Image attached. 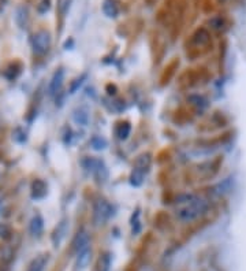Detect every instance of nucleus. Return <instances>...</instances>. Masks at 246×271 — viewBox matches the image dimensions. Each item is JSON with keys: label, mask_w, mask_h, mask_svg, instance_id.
Instances as JSON below:
<instances>
[{"label": "nucleus", "mask_w": 246, "mask_h": 271, "mask_svg": "<svg viewBox=\"0 0 246 271\" xmlns=\"http://www.w3.org/2000/svg\"><path fill=\"white\" fill-rule=\"evenodd\" d=\"M103 13L108 18H116L121 13V7L118 0H104L103 3Z\"/></svg>", "instance_id": "obj_10"}, {"label": "nucleus", "mask_w": 246, "mask_h": 271, "mask_svg": "<svg viewBox=\"0 0 246 271\" xmlns=\"http://www.w3.org/2000/svg\"><path fill=\"white\" fill-rule=\"evenodd\" d=\"M193 41H194L197 45H205L210 41V35H208V32L204 29L197 30L194 35H193Z\"/></svg>", "instance_id": "obj_17"}, {"label": "nucleus", "mask_w": 246, "mask_h": 271, "mask_svg": "<svg viewBox=\"0 0 246 271\" xmlns=\"http://www.w3.org/2000/svg\"><path fill=\"white\" fill-rule=\"evenodd\" d=\"M90 259H92V249H90V247L78 252L77 253V263H75L77 269L78 270H84L88 264L90 263Z\"/></svg>", "instance_id": "obj_13"}, {"label": "nucleus", "mask_w": 246, "mask_h": 271, "mask_svg": "<svg viewBox=\"0 0 246 271\" xmlns=\"http://www.w3.org/2000/svg\"><path fill=\"white\" fill-rule=\"evenodd\" d=\"M63 81H65V70H63V69H58V70L53 73L51 81H50V84H48V95H59V92H60V89H62V85H63Z\"/></svg>", "instance_id": "obj_7"}, {"label": "nucleus", "mask_w": 246, "mask_h": 271, "mask_svg": "<svg viewBox=\"0 0 246 271\" xmlns=\"http://www.w3.org/2000/svg\"><path fill=\"white\" fill-rule=\"evenodd\" d=\"M72 121L80 127H88L90 124V110L88 108L87 106L77 107L75 110L72 111Z\"/></svg>", "instance_id": "obj_5"}, {"label": "nucleus", "mask_w": 246, "mask_h": 271, "mask_svg": "<svg viewBox=\"0 0 246 271\" xmlns=\"http://www.w3.org/2000/svg\"><path fill=\"white\" fill-rule=\"evenodd\" d=\"M81 164L82 167L92 173L99 181H105L108 178V170L105 167L104 162L100 161V159H96V158H84L81 161Z\"/></svg>", "instance_id": "obj_3"}, {"label": "nucleus", "mask_w": 246, "mask_h": 271, "mask_svg": "<svg viewBox=\"0 0 246 271\" xmlns=\"http://www.w3.org/2000/svg\"><path fill=\"white\" fill-rule=\"evenodd\" d=\"M50 8H51V0H41L40 4L37 6V11L40 14H45Z\"/></svg>", "instance_id": "obj_25"}, {"label": "nucleus", "mask_w": 246, "mask_h": 271, "mask_svg": "<svg viewBox=\"0 0 246 271\" xmlns=\"http://www.w3.org/2000/svg\"><path fill=\"white\" fill-rule=\"evenodd\" d=\"M140 217H141V214H140L138 210L133 214V217H131V233H133V235H138V233L141 232V229H142Z\"/></svg>", "instance_id": "obj_22"}, {"label": "nucleus", "mask_w": 246, "mask_h": 271, "mask_svg": "<svg viewBox=\"0 0 246 271\" xmlns=\"http://www.w3.org/2000/svg\"><path fill=\"white\" fill-rule=\"evenodd\" d=\"M87 78H88V75L87 74H82L81 77H78L77 80H74L72 81V84H71V87H70V93L71 95H74V93H77V90L84 85V82L87 81Z\"/></svg>", "instance_id": "obj_24"}, {"label": "nucleus", "mask_w": 246, "mask_h": 271, "mask_svg": "<svg viewBox=\"0 0 246 271\" xmlns=\"http://www.w3.org/2000/svg\"><path fill=\"white\" fill-rule=\"evenodd\" d=\"M67 233H69V219H62L52 233V244L55 248L60 247V244L66 238Z\"/></svg>", "instance_id": "obj_6"}, {"label": "nucleus", "mask_w": 246, "mask_h": 271, "mask_svg": "<svg viewBox=\"0 0 246 271\" xmlns=\"http://www.w3.org/2000/svg\"><path fill=\"white\" fill-rule=\"evenodd\" d=\"M10 227L6 225V223H3V225H0V237H7L10 235Z\"/></svg>", "instance_id": "obj_26"}, {"label": "nucleus", "mask_w": 246, "mask_h": 271, "mask_svg": "<svg viewBox=\"0 0 246 271\" xmlns=\"http://www.w3.org/2000/svg\"><path fill=\"white\" fill-rule=\"evenodd\" d=\"M15 19L17 23L19 25V28H26V23H28V11L25 7H19L15 15Z\"/></svg>", "instance_id": "obj_21"}, {"label": "nucleus", "mask_w": 246, "mask_h": 271, "mask_svg": "<svg viewBox=\"0 0 246 271\" xmlns=\"http://www.w3.org/2000/svg\"><path fill=\"white\" fill-rule=\"evenodd\" d=\"M131 133V125L129 122H121L115 127V134L119 140H127Z\"/></svg>", "instance_id": "obj_14"}, {"label": "nucleus", "mask_w": 246, "mask_h": 271, "mask_svg": "<svg viewBox=\"0 0 246 271\" xmlns=\"http://www.w3.org/2000/svg\"><path fill=\"white\" fill-rule=\"evenodd\" d=\"M114 215V208L109 204L107 200L104 199H99L93 207V220L96 226L104 225L107 220Z\"/></svg>", "instance_id": "obj_4"}, {"label": "nucleus", "mask_w": 246, "mask_h": 271, "mask_svg": "<svg viewBox=\"0 0 246 271\" xmlns=\"http://www.w3.org/2000/svg\"><path fill=\"white\" fill-rule=\"evenodd\" d=\"M50 262V255H47V253H44V255H38L36 259H33L32 262H30L29 267H28V270L26 271H44L45 270V267H47V264Z\"/></svg>", "instance_id": "obj_12"}, {"label": "nucleus", "mask_w": 246, "mask_h": 271, "mask_svg": "<svg viewBox=\"0 0 246 271\" xmlns=\"http://www.w3.org/2000/svg\"><path fill=\"white\" fill-rule=\"evenodd\" d=\"M90 145H92L94 151H103V149L108 147V141L104 137H102V136H94L90 140Z\"/></svg>", "instance_id": "obj_18"}, {"label": "nucleus", "mask_w": 246, "mask_h": 271, "mask_svg": "<svg viewBox=\"0 0 246 271\" xmlns=\"http://www.w3.org/2000/svg\"><path fill=\"white\" fill-rule=\"evenodd\" d=\"M208 210H210V203L204 199L197 198L189 204L178 207L175 211V217L176 219L181 220L183 223H190L205 215L208 213Z\"/></svg>", "instance_id": "obj_1"}, {"label": "nucleus", "mask_w": 246, "mask_h": 271, "mask_svg": "<svg viewBox=\"0 0 246 271\" xmlns=\"http://www.w3.org/2000/svg\"><path fill=\"white\" fill-rule=\"evenodd\" d=\"M188 100L192 103L193 106H195V107H200V108H204V107H207V106H208V102H207V99H205V97H203V96L192 95L190 97H189Z\"/></svg>", "instance_id": "obj_23"}, {"label": "nucleus", "mask_w": 246, "mask_h": 271, "mask_svg": "<svg viewBox=\"0 0 246 271\" xmlns=\"http://www.w3.org/2000/svg\"><path fill=\"white\" fill-rule=\"evenodd\" d=\"M144 271H152V270H149V269H146V270H144Z\"/></svg>", "instance_id": "obj_28"}, {"label": "nucleus", "mask_w": 246, "mask_h": 271, "mask_svg": "<svg viewBox=\"0 0 246 271\" xmlns=\"http://www.w3.org/2000/svg\"><path fill=\"white\" fill-rule=\"evenodd\" d=\"M111 264H112V255L109 252H105L99 260V271H109Z\"/></svg>", "instance_id": "obj_20"}, {"label": "nucleus", "mask_w": 246, "mask_h": 271, "mask_svg": "<svg viewBox=\"0 0 246 271\" xmlns=\"http://www.w3.org/2000/svg\"><path fill=\"white\" fill-rule=\"evenodd\" d=\"M197 198H198V196L194 195V193H181V195H178L176 199H175V204L178 205V207H181V205L192 203V201L195 200Z\"/></svg>", "instance_id": "obj_19"}, {"label": "nucleus", "mask_w": 246, "mask_h": 271, "mask_svg": "<svg viewBox=\"0 0 246 271\" xmlns=\"http://www.w3.org/2000/svg\"><path fill=\"white\" fill-rule=\"evenodd\" d=\"M145 173L144 170L141 169H137V167H134L133 171H131V176H130V183L133 186H141L142 182H144V178H145Z\"/></svg>", "instance_id": "obj_15"}, {"label": "nucleus", "mask_w": 246, "mask_h": 271, "mask_svg": "<svg viewBox=\"0 0 246 271\" xmlns=\"http://www.w3.org/2000/svg\"><path fill=\"white\" fill-rule=\"evenodd\" d=\"M47 192H48V186L43 180H36L35 182L32 183V198L33 199H36V200L44 199Z\"/></svg>", "instance_id": "obj_11"}, {"label": "nucleus", "mask_w": 246, "mask_h": 271, "mask_svg": "<svg viewBox=\"0 0 246 271\" xmlns=\"http://www.w3.org/2000/svg\"><path fill=\"white\" fill-rule=\"evenodd\" d=\"M0 177H1V171H0Z\"/></svg>", "instance_id": "obj_29"}, {"label": "nucleus", "mask_w": 246, "mask_h": 271, "mask_svg": "<svg viewBox=\"0 0 246 271\" xmlns=\"http://www.w3.org/2000/svg\"><path fill=\"white\" fill-rule=\"evenodd\" d=\"M29 232L30 235L33 237H40L43 235L44 232V218L40 215V214H36L32 217V219L29 222Z\"/></svg>", "instance_id": "obj_9"}, {"label": "nucleus", "mask_w": 246, "mask_h": 271, "mask_svg": "<svg viewBox=\"0 0 246 271\" xmlns=\"http://www.w3.org/2000/svg\"><path fill=\"white\" fill-rule=\"evenodd\" d=\"M51 43V33L45 29L38 30L32 37V48H33V52L36 54L37 56H43V55H45L47 52L50 51Z\"/></svg>", "instance_id": "obj_2"}, {"label": "nucleus", "mask_w": 246, "mask_h": 271, "mask_svg": "<svg viewBox=\"0 0 246 271\" xmlns=\"http://www.w3.org/2000/svg\"><path fill=\"white\" fill-rule=\"evenodd\" d=\"M1 213H3V200L0 199V215H1Z\"/></svg>", "instance_id": "obj_27"}, {"label": "nucleus", "mask_w": 246, "mask_h": 271, "mask_svg": "<svg viewBox=\"0 0 246 271\" xmlns=\"http://www.w3.org/2000/svg\"><path fill=\"white\" fill-rule=\"evenodd\" d=\"M89 242H90L89 233H88V230L82 229V230H80V232L75 235L74 240H72V251H74L75 253H78V252H81V251H84V249H87L90 247Z\"/></svg>", "instance_id": "obj_8"}, {"label": "nucleus", "mask_w": 246, "mask_h": 271, "mask_svg": "<svg viewBox=\"0 0 246 271\" xmlns=\"http://www.w3.org/2000/svg\"><path fill=\"white\" fill-rule=\"evenodd\" d=\"M149 166H151V155L142 154L140 155V156L137 158V161H136V166H134V167L144 170V171H148Z\"/></svg>", "instance_id": "obj_16"}]
</instances>
